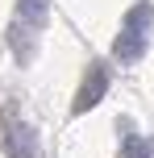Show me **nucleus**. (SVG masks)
Instances as JSON below:
<instances>
[{"instance_id":"nucleus-5","label":"nucleus","mask_w":154,"mask_h":158,"mask_svg":"<svg viewBox=\"0 0 154 158\" xmlns=\"http://www.w3.org/2000/svg\"><path fill=\"white\" fill-rule=\"evenodd\" d=\"M117 158H154V142H150L146 133H125Z\"/></svg>"},{"instance_id":"nucleus-2","label":"nucleus","mask_w":154,"mask_h":158,"mask_svg":"<svg viewBox=\"0 0 154 158\" xmlns=\"http://www.w3.org/2000/svg\"><path fill=\"white\" fill-rule=\"evenodd\" d=\"M50 21V0H17L13 21H8V46H13L17 63H33V50H38V38Z\"/></svg>"},{"instance_id":"nucleus-1","label":"nucleus","mask_w":154,"mask_h":158,"mask_svg":"<svg viewBox=\"0 0 154 158\" xmlns=\"http://www.w3.org/2000/svg\"><path fill=\"white\" fill-rule=\"evenodd\" d=\"M150 29H154V4L150 0H138V4L121 17V29H117V38H113V58L121 67L142 63V54L150 50Z\"/></svg>"},{"instance_id":"nucleus-4","label":"nucleus","mask_w":154,"mask_h":158,"mask_svg":"<svg viewBox=\"0 0 154 158\" xmlns=\"http://www.w3.org/2000/svg\"><path fill=\"white\" fill-rule=\"evenodd\" d=\"M4 150H8V158H42L33 125H25L17 112H4Z\"/></svg>"},{"instance_id":"nucleus-3","label":"nucleus","mask_w":154,"mask_h":158,"mask_svg":"<svg viewBox=\"0 0 154 158\" xmlns=\"http://www.w3.org/2000/svg\"><path fill=\"white\" fill-rule=\"evenodd\" d=\"M108 83H113V71H108V63H104V58H92V63L83 67L79 87H75L71 117H83V112H92V108H96V104L108 96Z\"/></svg>"}]
</instances>
